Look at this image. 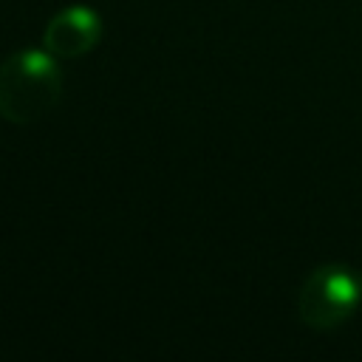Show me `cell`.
I'll return each mask as SVG.
<instances>
[{"label":"cell","mask_w":362,"mask_h":362,"mask_svg":"<svg viewBox=\"0 0 362 362\" xmlns=\"http://www.w3.org/2000/svg\"><path fill=\"white\" fill-rule=\"evenodd\" d=\"M362 300V280L339 263L317 266L300 286L297 317L314 331H334L348 322Z\"/></svg>","instance_id":"2"},{"label":"cell","mask_w":362,"mask_h":362,"mask_svg":"<svg viewBox=\"0 0 362 362\" xmlns=\"http://www.w3.org/2000/svg\"><path fill=\"white\" fill-rule=\"evenodd\" d=\"M62 93V74L57 57L45 48H23L0 62V119L11 124H31L42 119Z\"/></svg>","instance_id":"1"},{"label":"cell","mask_w":362,"mask_h":362,"mask_svg":"<svg viewBox=\"0 0 362 362\" xmlns=\"http://www.w3.org/2000/svg\"><path fill=\"white\" fill-rule=\"evenodd\" d=\"M359 280H362V272H359Z\"/></svg>","instance_id":"4"},{"label":"cell","mask_w":362,"mask_h":362,"mask_svg":"<svg viewBox=\"0 0 362 362\" xmlns=\"http://www.w3.org/2000/svg\"><path fill=\"white\" fill-rule=\"evenodd\" d=\"M102 20L90 6H68L57 11L42 31V48L57 59H76L96 48Z\"/></svg>","instance_id":"3"}]
</instances>
